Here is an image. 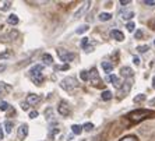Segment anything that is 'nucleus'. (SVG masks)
<instances>
[{"label": "nucleus", "instance_id": "11", "mask_svg": "<svg viewBox=\"0 0 155 141\" xmlns=\"http://www.w3.org/2000/svg\"><path fill=\"white\" fill-rule=\"evenodd\" d=\"M108 81H110V83H112L116 88H120V85H122V83H120V81H119V77H117V76H115V74H112V76H109Z\"/></svg>", "mask_w": 155, "mask_h": 141}, {"label": "nucleus", "instance_id": "23", "mask_svg": "<svg viewBox=\"0 0 155 141\" xmlns=\"http://www.w3.org/2000/svg\"><path fill=\"white\" fill-rule=\"evenodd\" d=\"M88 29H90L88 25H83V27H80V28L76 29V34H84V32H87Z\"/></svg>", "mask_w": 155, "mask_h": 141}, {"label": "nucleus", "instance_id": "32", "mask_svg": "<svg viewBox=\"0 0 155 141\" xmlns=\"http://www.w3.org/2000/svg\"><path fill=\"white\" fill-rule=\"evenodd\" d=\"M54 69L56 70H69L70 67H69V64H61V66H56Z\"/></svg>", "mask_w": 155, "mask_h": 141}, {"label": "nucleus", "instance_id": "22", "mask_svg": "<svg viewBox=\"0 0 155 141\" xmlns=\"http://www.w3.org/2000/svg\"><path fill=\"white\" fill-rule=\"evenodd\" d=\"M11 87L10 85H7V84H4L0 81V92H6V91H10Z\"/></svg>", "mask_w": 155, "mask_h": 141}, {"label": "nucleus", "instance_id": "1", "mask_svg": "<svg viewBox=\"0 0 155 141\" xmlns=\"http://www.w3.org/2000/svg\"><path fill=\"white\" fill-rule=\"evenodd\" d=\"M42 70H43L42 64H35L32 69L29 70V77H31V80H32V83L35 85H41L42 84V81H43Z\"/></svg>", "mask_w": 155, "mask_h": 141}, {"label": "nucleus", "instance_id": "21", "mask_svg": "<svg viewBox=\"0 0 155 141\" xmlns=\"http://www.w3.org/2000/svg\"><path fill=\"white\" fill-rule=\"evenodd\" d=\"M126 28H127V31H129V32H134V29H136V24H134L133 21H129L126 24Z\"/></svg>", "mask_w": 155, "mask_h": 141}, {"label": "nucleus", "instance_id": "15", "mask_svg": "<svg viewBox=\"0 0 155 141\" xmlns=\"http://www.w3.org/2000/svg\"><path fill=\"white\" fill-rule=\"evenodd\" d=\"M7 22L10 24V25H17L18 24V17L15 14H10L7 18Z\"/></svg>", "mask_w": 155, "mask_h": 141}, {"label": "nucleus", "instance_id": "36", "mask_svg": "<svg viewBox=\"0 0 155 141\" xmlns=\"http://www.w3.org/2000/svg\"><path fill=\"white\" fill-rule=\"evenodd\" d=\"M133 62H134V64H136V66H138V64H140V59H138L137 56H134V57H133Z\"/></svg>", "mask_w": 155, "mask_h": 141}, {"label": "nucleus", "instance_id": "25", "mask_svg": "<svg viewBox=\"0 0 155 141\" xmlns=\"http://www.w3.org/2000/svg\"><path fill=\"white\" fill-rule=\"evenodd\" d=\"M83 129L85 131H92V130H94V124H92V123H85L83 126Z\"/></svg>", "mask_w": 155, "mask_h": 141}, {"label": "nucleus", "instance_id": "29", "mask_svg": "<svg viewBox=\"0 0 155 141\" xmlns=\"http://www.w3.org/2000/svg\"><path fill=\"white\" fill-rule=\"evenodd\" d=\"M88 42H90V39H88V38H87V36H84L83 39H81V48H85V46H88Z\"/></svg>", "mask_w": 155, "mask_h": 141}, {"label": "nucleus", "instance_id": "35", "mask_svg": "<svg viewBox=\"0 0 155 141\" xmlns=\"http://www.w3.org/2000/svg\"><path fill=\"white\" fill-rule=\"evenodd\" d=\"M29 117H31V119H35V117H38V112H35V110L29 112Z\"/></svg>", "mask_w": 155, "mask_h": 141}, {"label": "nucleus", "instance_id": "34", "mask_svg": "<svg viewBox=\"0 0 155 141\" xmlns=\"http://www.w3.org/2000/svg\"><path fill=\"white\" fill-rule=\"evenodd\" d=\"M143 3L147 4V6H154V4H155V0H144Z\"/></svg>", "mask_w": 155, "mask_h": 141}, {"label": "nucleus", "instance_id": "26", "mask_svg": "<svg viewBox=\"0 0 155 141\" xmlns=\"http://www.w3.org/2000/svg\"><path fill=\"white\" fill-rule=\"evenodd\" d=\"M120 141H138L136 136H126V137H123Z\"/></svg>", "mask_w": 155, "mask_h": 141}, {"label": "nucleus", "instance_id": "9", "mask_svg": "<svg viewBox=\"0 0 155 141\" xmlns=\"http://www.w3.org/2000/svg\"><path fill=\"white\" fill-rule=\"evenodd\" d=\"M39 101H41V97L36 94H29L27 97V103H29V105H36Z\"/></svg>", "mask_w": 155, "mask_h": 141}, {"label": "nucleus", "instance_id": "41", "mask_svg": "<svg viewBox=\"0 0 155 141\" xmlns=\"http://www.w3.org/2000/svg\"><path fill=\"white\" fill-rule=\"evenodd\" d=\"M4 70H6V66H4V64H0V73L4 71Z\"/></svg>", "mask_w": 155, "mask_h": 141}, {"label": "nucleus", "instance_id": "13", "mask_svg": "<svg viewBox=\"0 0 155 141\" xmlns=\"http://www.w3.org/2000/svg\"><path fill=\"white\" fill-rule=\"evenodd\" d=\"M101 67L105 70V73L108 74V73H110L113 70V64L112 63H109V62H102L101 63Z\"/></svg>", "mask_w": 155, "mask_h": 141}, {"label": "nucleus", "instance_id": "24", "mask_svg": "<svg viewBox=\"0 0 155 141\" xmlns=\"http://www.w3.org/2000/svg\"><path fill=\"white\" fill-rule=\"evenodd\" d=\"M80 77H81V80H83V81H88V80H90L88 71H85V70H83V71L80 73Z\"/></svg>", "mask_w": 155, "mask_h": 141}, {"label": "nucleus", "instance_id": "18", "mask_svg": "<svg viewBox=\"0 0 155 141\" xmlns=\"http://www.w3.org/2000/svg\"><path fill=\"white\" fill-rule=\"evenodd\" d=\"M98 18H99L101 21H109V20L112 18V14H110V13H101Z\"/></svg>", "mask_w": 155, "mask_h": 141}, {"label": "nucleus", "instance_id": "20", "mask_svg": "<svg viewBox=\"0 0 155 141\" xmlns=\"http://www.w3.org/2000/svg\"><path fill=\"white\" fill-rule=\"evenodd\" d=\"M71 131L74 134H77V136H78V134H81V131H83V127L78 126V124H73V126H71Z\"/></svg>", "mask_w": 155, "mask_h": 141}, {"label": "nucleus", "instance_id": "16", "mask_svg": "<svg viewBox=\"0 0 155 141\" xmlns=\"http://www.w3.org/2000/svg\"><path fill=\"white\" fill-rule=\"evenodd\" d=\"M120 15H122L123 20H131V18L134 17V13L133 11H122Z\"/></svg>", "mask_w": 155, "mask_h": 141}, {"label": "nucleus", "instance_id": "39", "mask_svg": "<svg viewBox=\"0 0 155 141\" xmlns=\"http://www.w3.org/2000/svg\"><path fill=\"white\" fill-rule=\"evenodd\" d=\"M4 137V134H3V126H0V140Z\"/></svg>", "mask_w": 155, "mask_h": 141}, {"label": "nucleus", "instance_id": "17", "mask_svg": "<svg viewBox=\"0 0 155 141\" xmlns=\"http://www.w3.org/2000/svg\"><path fill=\"white\" fill-rule=\"evenodd\" d=\"M3 127H4V130H6V133L10 134L11 130H13V123H11L10 120H6V122H4V124H3Z\"/></svg>", "mask_w": 155, "mask_h": 141}, {"label": "nucleus", "instance_id": "38", "mask_svg": "<svg viewBox=\"0 0 155 141\" xmlns=\"http://www.w3.org/2000/svg\"><path fill=\"white\" fill-rule=\"evenodd\" d=\"M10 2H7V3H4V6H3V7H2V10H6V8H8V7H10Z\"/></svg>", "mask_w": 155, "mask_h": 141}, {"label": "nucleus", "instance_id": "6", "mask_svg": "<svg viewBox=\"0 0 155 141\" xmlns=\"http://www.w3.org/2000/svg\"><path fill=\"white\" fill-rule=\"evenodd\" d=\"M120 97H124V95H127L130 92V90H131V80L127 78L124 83H122V85H120Z\"/></svg>", "mask_w": 155, "mask_h": 141}, {"label": "nucleus", "instance_id": "3", "mask_svg": "<svg viewBox=\"0 0 155 141\" xmlns=\"http://www.w3.org/2000/svg\"><path fill=\"white\" fill-rule=\"evenodd\" d=\"M58 54L63 62H71V60L76 59V54L71 53V52L64 51V49H63V51H61V49H58Z\"/></svg>", "mask_w": 155, "mask_h": 141}, {"label": "nucleus", "instance_id": "10", "mask_svg": "<svg viewBox=\"0 0 155 141\" xmlns=\"http://www.w3.org/2000/svg\"><path fill=\"white\" fill-rule=\"evenodd\" d=\"M110 36H112L113 39L119 41V42L124 41V35H123V32H122V31H119V29H113L112 32H110Z\"/></svg>", "mask_w": 155, "mask_h": 141}, {"label": "nucleus", "instance_id": "27", "mask_svg": "<svg viewBox=\"0 0 155 141\" xmlns=\"http://www.w3.org/2000/svg\"><path fill=\"white\" fill-rule=\"evenodd\" d=\"M148 49H150V48H148L147 45H143V46H138L137 48V51L140 52V53H145V52H148Z\"/></svg>", "mask_w": 155, "mask_h": 141}, {"label": "nucleus", "instance_id": "12", "mask_svg": "<svg viewBox=\"0 0 155 141\" xmlns=\"http://www.w3.org/2000/svg\"><path fill=\"white\" fill-rule=\"evenodd\" d=\"M120 74H122L123 77H126V80H127L129 77L133 76V70L130 69V67H122V70H120Z\"/></svg>", "mask_w": 155, "mask_h": 141}, {"label": "nucleus", "instance_id": "42", "mask_svg": "<svg viewBox=\"0 0 155 141\" xmlns=\"http://www.w3.org/2000/svg\"><path fill=\"white\" fill-rule=\"evenodd\" d=\"M152 88H154V90H155V77H154V78H152Z\"/></svg>", "mask_w": 155, "mask_h": 141}, {"label": "nucleus", "instance_id": "28", "mask_svg": "<svg viewBox=\"0 0 155 141\" xmlns=\"http://www.w3.org/2000/svg\"><path fill=\"white\" fill-rule=\"evenodd\" d=\"M144 99H145V95H144V94H141V95H137V97L134 98V102L137 103V102H143Z\"/></svg>", "mask_w": 155, "mask_h": 141}, {"label": "nucleus", "instance_id": "5", "mask_svg": "<svg viewBox=\"0 0 155 141\" xmlns=\"http://www.w3.org/2000/svg\"><path fill=\"white\" fill-rule=\"evenodd\" d=\"M59 113H60L61 116H69L70 112H71V109H70V105L67 103V102L61 101L60 103H59V108H58Z\"/></svg>", "mask_w": 155, "mask_h": 141}, {"label": "nucleus", "instance_id": "2", "mask_svg": "<svg viewBox=\"0 0 155 141\" xmlns=\"http://www.w3.org/2000/svg\"><path fill=\"white\" fill-rule=\"evenodd\" d=\"M60 87L66 91H71V90L78 87V83H77V80L74 78V77H66V78L61 80Z\"/></svg>", "mask_w": 155, "mask_h": 141}, {"label": "nucleus", "instance_id": "19", "mask_svg": "<svg viewBox=\"0 0 155 141\" xmlns=\"http://www.w3.org/2000/svg\"><path fill=\"white\" fill-rule=\"evenodd\" d=\"M112 92H110V91H104V92H102V99H104V101H110V99H112Z\"/></svg>", "mask_w": 155, "mask_h": 141}, {"label": "nucleus", "instance_id": "7", "mask_svg": "<svg viewBox=\"0 0 155 141\" xmlns=\"http://www.w3.org/2000/svg\"><path fill=\"white\" fill-rule=\"evenodd\" d=\"M18 138L21 141H24L27 138V136H28V126H27L25 123H22L21 126L18 127V133H17Z\"/></svg>", "mask_w": 155, "mask_h": 141}, {"label": "nucleus", "instance_id": "43", "mask_svg": "<svg viewBox=\"0 0 155 141\" xmlns=\"http://www.w3.org/2000/svg\"><path fill=\"white\" fill-rule=\"evenodd\" d=\"M154 45H155V41H154Z\"/></svg>", "mask_w": 155, "mask_h": 141}, {"label": "nucleus", "instance_id": "14", "mask_svg": "<svg viewBox=\"0 0 155 141\" xmlns=\"http://www.w3.org/2000/svg\"><path fill=\"white\" fill-rule=\"evenodd\" d=\"M42 60L46 66H49V64L53 63V57H52V54H49V53H43L42 54Z\"/></svg>", "mask_w": 155, "mask_h": 141}, {"label": "nucleus", "instance_id": "30", "mask_svg": "<svg viewBox=\"0 0 155 141\" xmlns=\"http://www.w3.org/2000/svg\"><path fill=\"white\" fill-rule=\"evenodd\" d=\"M7 109H8V103H7V102H4V101L0 102V110H7Z\"/></svg>", "mask_w": 155, "mask_h": 141}, {"label": "nucleus", "instance_id": "33", "mask_svg": "<svg viewBox=\"0 0 155 141\" xmlns=\"http://www.w3.org/2000/svg\"><path fill=\"white\" fill-rule=\"evenodd\" d=\"M134 36H136V39H141V36H143V31H141V29H138V31H136V34H134Z\"/></svg>", "mask_w": 155, "mask_h": 141}, {"label": "nucleus", "instance_id": "4", "mask_svg": "<svg viewBox=\"0 0 155 141\" xmlns=\"http://www.w3.org/2000/svg\"><path fill=\"white\" fill-rule=\"evenodd\" d=\"M90 6H91V2H85V3L81 6V7L78 8V10L74 13V20H78V18H81L84 14H85L87 11H88V8H90Z\"/></svg>", "mask_w": 155, "mask_h": 141}, {"label": "nucleus", "instance_id": "8", "mask_svg": "<svg viewBox=\"0 0 155 141\" xmlns=\"http://www.w3.org/2000/svg\"><path fill=\"white\" fill-rule=\"evenodd\" d=\"M88 76H90V81L92 84H97V83H99V81H101V78H99V74H98V71H97V69L90 70V71H88Z\"/></svg>", "mask_w": 155, "mask_h": 141}, {"label": "nucleus", "instance_id": "37", "mask_svg": "<svg viewBox=\"0 0 155 141\" xmlns=\"http://www.w3.org/2000/svg\"><path fill=\"white\" fill-rule=\"evenodd\" d=\"M120 4L122 6H127V4H130V2L129 0H120Z\"/></svg>", "mask_w": 155, "mask_h": 141}, {"label": "nucleus", "instance_id": "31", "mask_svg": "<svg viewBox=\"0 0 155 141\" xmlns=\"http://www.w3.org/2000/svg\"><path fill=\"white\" fill-rule=\"evenodd\" d=\"M83 51L85 52V53H90V52H92V51H94V45H88V46H85V48H84Z\"/></svg>", "mask_w": 155, "mask_h": 141}, {"label": "nucleus", "instance_id": "40", "mask_svg": "<svg viewBox=\"0 0 155 141\" xmlns=\"http://www.w3.org/2000/svg\"><path fill=\"white\" fill-rule=\"evenodd\" d=\"M27 105H28L27 102H22V103H21V108H22V109H27V108H28V106H27Z\"/></svg>", "mask_w": 155, "mask_h": 141}]
</instances>
